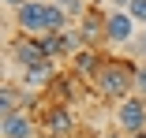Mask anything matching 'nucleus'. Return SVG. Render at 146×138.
I'll return each instance as SVG.
<instances>
[{
  "label": "nucleus",
  "instance_id": "1",
  "mask_svg": "<svg viewBox=\"0 0 146 138\" xmlns=\"http://www.w3.org/2000/svg\"><path fill=\"white\" fill-rule=\"evenodd\" d=\"M135 71H139L135 60H105L101 71L94 75V90L120 104V101H127L135 93Z\"/></svg>",
  "mask_w": 146,
  "mask_h": 138
},
{
  "label": "nucleus",
  "instance_id": "2",
  "mask_svg": "<svg viewBox=\"0 0 146 138\" xmlns=\"http://www.w3.org/2000/svg\"><path fill=\"white\" fill-rule=\"evenodd\" d=\"M15 26L26 37H45L49 34V4L45 0H26V4L15 11Z\"/></svg>",
  "mask_w": 146,
  "mask_h": 138
},
{
  "label": "nucleus",
  "instance_id": "3",
  "mask_svg": "<svg viewBox=\"0 0 146 138\" xmlns=\"http://www.w3.org/2000/svg\"><path fill=\"white\" fill-rule=\"evenodd\" d=\"M116 127H120L127 138H131V134H142V131H146V97L131 93L127 101L116 104Z\"/></svg>",
  "mask_w": 146,
  "mask_h": 138
},
{
  "label": "nucleus",
  "instance_id": "4",
  "mask_svg": "<svg viewBox=\"0 0 146 138\" xmlns=\"http://www.w3.org/2000/svg\"><path fill=\"white\" fill-rule=\"evenodd\" d=\"M139 34V22L127 11H109L105 15V41L109 45H131Z\"/></svg>",
  "mask_w": 146,
  "mask_h": 138
},
{
  "label": "nucleus",
  "instance_id": "5",
  "mask_svg": "<svg viewBox=\"0 0 146 138\" xmlns=\"http://www.w3.org/2000/svg\"><path fill=\"white\" fill-rule=\"evenodd\" d=\"M8 56L26 71V67H38V64H45L49 56H45V49H41V41L38 37H26V34H19L11 45H8Z\"/></svg>",
  "mask_w": 146,
  "mask_h": 138
},
{
  "label": "nucleus",
  "instance_id": "6",
  "mask_svg": "<svg viewBox=\"0 0 146 138\" xmlns=\"http://www.w3.org/2000/svg\"><path fill=\"white\" fill-rule=\"evenodd\" d=\"M41 131L49 138H68L75 131V116H71V108L68 104H49V112L41 116Z\"/></svg>",
  "mask_w": 146,
  "mask_h": 138
},
{
  "label": "nucleus",
  "instance_id": "7",
  "mask_svg": "<svg viewBox=\"0 0 146 138\" xmlns=\"http://www.w3.org/2000/svg\"><path fill=\"white\" fill-rule=\"evenodd\" d=\"M79 37H82V45L86 49H98L101 41H105V15L98 11V8H86V15L79 19Z\"/></svg>",
  "mask_w": 146,
  "mask_h": 138
},
{
  "label": "nucleus",
  "instance_id": "8",
  "mask_svg": "<svg viewBox=\"0 0 146 138\" xmlns=\"http://www.w3.org/2000/svg\"><path fill=\"white\" fill-rule=\"evenodd\" d=\"M0 134H4V138H38V120L23 108V112L0 120Z\"/></svg>",
  "mask_w": 146,
  "mask_h": 138
},
{
  "label": "nucleus",
  "instance_id": "9",
  "mask_svg": "<svg viewBox=\"0 0 146 138\" xmlns=\"http://www.w3.org/2000/svg\"><path fill=\"white\" fill-rule=\"evenodd\" d=\"M26 104H30V93H26L23 86H15V82H4V86H0V120L23 112Z\"/></svg>",
  "mask_w": 146,
  "mask_h": 138
},
{
  "label": "nucleus",
  "instance_id": "10",
  "mask_svg": "<svg viewBox=\"0 0 146 138\" xmlns=\"http://www.w3.org/2000/svg\"><path fill=\"white\" fill-rule=\"evenodd\" d=\"M52 82H56V64H52V60H45V64H38V67H26V71H23V90H26V93L45 90V86H52Z\"/></svg>",
  "mask_w": 146,
  "mask_h": 138
},
{
  "label": "nucleus",
  "instance_id": "11",
  "mask_svg": "<svg viewBox=\"0 0 146 138\" xmlns=\"http://www.w3.org/2000/svg\"><path fill=\"white\" fill-rule=\"evenodd\" d=\"M101 52L98 49H82V52H75V56H71V67H75V78H90L94 82V75L101 71Z\"/></svg>",
  "mask_w": 146,
  "mask_h": 138
},
{
  "label": "nucleus",
  "instance_id": "12",
  "mask_svg": "<svg viewBox=\"0 0 146 138\" xmlns=\"http://www.w3.org/2000/svg\"><path fill=\"white\" fill-rule=\"evenodd\" d=\"M41 41V49H45V56L56 64V56H71L68 52V41H64V34H45V37H38Z\"/></svg>",
  "mask_w": 146,
  "mask_h": 138
},
{
  "label": "nucleus",
  "instance_id": "13",
  "mask_svg": "<svg viewBox=\"0 0 146 138\" xmlns=\"http://www.w3.org/2000/svg\"><path fill=\"white\" fill-rule=\"evenodd\" d=\"M127 15L139 22V26H146V0H131V8H127Z\"/></svg>",
  "mask_w": 146,
  "mask_h": 138
},
{
  "label": "nucleus",
  "instance_id": "14",
  "mask_svg": "<svg viewBox=\"0 0 146 138\" xmlns=\"http://www.w3.org/2000/svg\"><path fill=\"white\" fill-rule=\"evenodd\" d=\"M135 93L146 97V64H139V71H135Z\"/></svg>",
  "mask_w": 146,
  "mask_h": 138
},
{
  "label": "nucleus",
  "instance_id": "15",
  "mask_svg": "<svg viewBox=\"0 0 146 138\" xmlns=\"http://www.w3.org/2000/svg\"><path fill=\"white\" fill-rule=\"evenodd\" d=\"M131 45H135V56H146V30H139Z\"/></svg>",
  "mask_w": 146,
  "mask_h": 138
},
{
  "label": "nucleus",
  "instance_id": "16",
  "mask_svg": "<svg viewBox=\"0 0 146 138\" xmlns=\"http://www.w3.org/2000/svg\"><path fill=\"white\" fill-rule=\"evenodd\" d=\"M109 4H112V11H127V8H131V0H109Z\"/></svg>",
  "mask_w": 146,
  "mask_h": 138
},
{
  "label": "nucleus",
  "instance_id": "17",
  "mask_svg": "<svg viewBox=\"0 0 146 138\" xmlns=\"http://www.w3.org/2000/svg\"><path fill=\"white\" fill-rule=\"evenodd\" d=\"M23 4H26V0H4V8H15V11H19Z\"/></svg>",
  "mask_w": 146,
  "mask_h": 138
},
{
  "label": "nucleus",
  "instance_id": "18",
  "mask_svg": "<svg viewBox=\"0 0 146 138\" xmlns=\"http://www.w3.org/2000/svg\"><path fill=\"white\" fill-rule=\"evenodd\" d=\"M131 138H146V131H142V134H131Z\"/></svg>",
  "mask_w": 146,
  "mask_h": 138
},
{
  "label": "nucleus",
  "instance_id": "19",
  "mask_svg": "<svg viewBox=\"0 0 146 138\" xmlns=\"http://www.w3.org/2000/svg\"><path fill=\"white\" fill-rule=\"evenodd\" d=\"M45 138H49V134H45Z\"/></svg>",
  "mask_w": 146,
  "mask_h": 138
}]
</instances>
